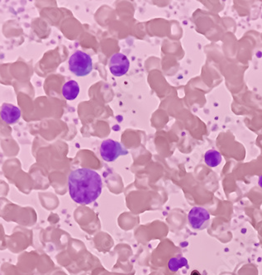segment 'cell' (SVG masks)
I'll list each match as a JSON object with an SVG mask.
<instances>
[{"mask_svg": "<svg viewBox=\"0 0 262 275\" xmlns=\"http://www.w3.org/2000/svg\"><path fill=\"white\" fill-rule=\"evenodd\" d=\"M69 69L79 77L88 76L93 70L92 59L85 52L77 51L69 59Z\"/></svg>", "mask_w": 262, "mask_h": 275, "instance_id": "cell-2", "label": "cell"}, {"mask_svg": "<svg viewBox=\"0 0 262 275\" xmlns=\"http://www.w3.org/2000/svg\"><path fill=\"white\" fill-rule=\"evenodd\" d=\"M80 94V86L76 80H70L62 87V95L67 100H75Z\"/></svg>", "mask_w": 262, "mask_h": 275, "instance_id": "cell-7", "label": "cell"}, {"mask_svg": "<svg viewBox=\"0 0 262 275\" xmlns=\"http://www.w3.org/2000/svg\"><path fill=\"white\" fill-rule=\"evenodd\" d=\"M258 184L260 186V188H262V174L260 175V178H259V181H258Z\"/></svg>", "mask_w": 262, "mask_h": 275, "instance_id": "cell-10", "label": "cell"}, {"mask_svg": "<svg viewBox=\"0 0 262 275\" xmlns=\"http://www.w3.org/2000/svg\"><path fill=\"white\" fill-rule=\"evenodd\" d=\"M0 116L7 124H14L21 117V110L13 104H4L1 107Z\"/></svg>", "mask_w": 262, "mask_h": 275, "instance_id": "cell-6", "label": "cell"}, {"mask_svg": "<svg viewBox=\"0 0 262 275\" xmlns=\"http://www.w3.org/2000/svg\"><path fill=\"white\" fill-rule=\"evenodd\" d=\"M169 268L170 271L172 272H176L179 270L180 268H183L184 266H188V260H187L184 257H180V258H172L169 261L168 263Z\"/></svg>", "mask_w": 262, "mask_h": 275, "instance_id": "cell-9", "label": "cell"}, {"mask_svg": "<svg viewBox=\"0 0 262 275\" xmlns=\"http://www.w3.org/2000/svg\"><path fill=\"white\" fill-rule=\"evenodd\" d=\"M189 225L194 229L201 230L208 226L210 221V214L203 207H193L188 215Z\"/></svg>", "mask_w": 262, "mask_h": 275, "instance_id": "cell-4", "label": "cell"}, {"mask_svg": "<svg viewBox=\"0 0 262 275\" xmlns=\"http://www.w3.org/2000/svg\"><path fill=\"white\" fill-rule=\"evenodd\" d=\"M191 275H201L200 273H199V272H198L197 270H194L192 272Z\"/></svg>", "mask_w": 262, "mask_h": 275, "instance_id": "cell-11", "label": "cell"}, {"mask_svg": "<svg viewBox=\"0 0 262 275\" xmlns=\"http://www.w3.org/2000/svg\"><path fill=\"white\" fill-rule=\"evenodd\" d=\"M69 193L79 204L89 205L95 202L102 193L103 182L97 172L90 169H77L68 178Z\"/></svg>", "mask_w": 262, "mask_h": 275, "instance_id": "cell-1", "label": "cell"}, {"mask_svg": "<svg viewBox=\"0 0 262 275\" xmlns=\"http://www.w3.org/2000/svg\"><path fill=\"white\" fill-rule=\"evenodd\" d=\"M109 66L112 75L117 77H121L128 73L130 67V61L125 55L115 53L109 60Z\"/></svg>", "mask_w": 262, "mask_h": 275, "instance_id": "cell-5", "label": "cell"}, {"mask_svg": "<svg viewBox=\"0 0 262 275\" xmlns=\"http://www.w3.org/2000/svg\"><path fill=\"white\" fill-rule=\"evenodd\" d=\"M204 161L209 167H217L222 162V155L216 150H209L205 153Z\"/></svg>", "mask_w": 262, "mask_h": 275, "instance_id": "cell-8", "label": "cell"}, {"mask_svg": "<svg viewBox=\"0 0 262 275\" xmlns=\"http://www.w3.org/2000/svg\"><path fill=\"white\" fill-rule=\"evenodd\" d=\"M128 154V151L127 149L123 148L119 142L112 139H108L103 141L100 146V155L102 159L107 162H113L119 156Z\"/></svg>", "mask_w": 262, "mask_h": 275, "instance_id": "cell-3", "label": "cell"}]
</instances>
